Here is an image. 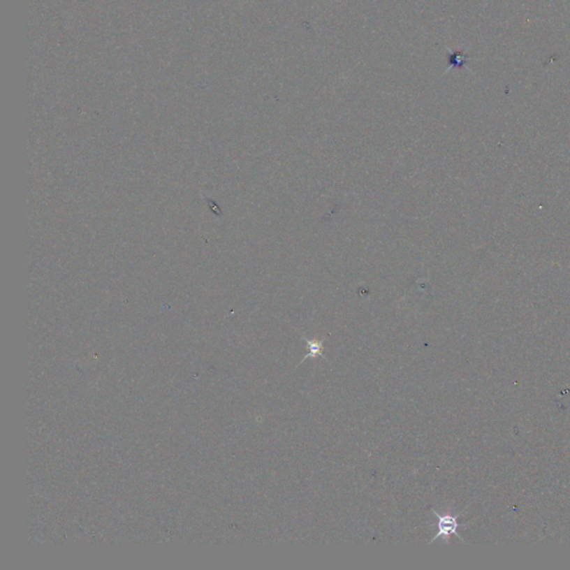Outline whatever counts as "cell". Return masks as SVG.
<instances>
[{
  "label": "cell",
  "instance_id": "obj_1",
  "mask_svg": "<svg viewBox=\"0 0 570 570\" xmlns=\"http://www.w3.org/2000/svg\"><path fill=\"white\" fill-rule=\"evenodd\" d=\"M465 510H466V508H465L462 511H460V513H455V515H453V513H450V511L439 513H437L436 510H431V511L434 513V516H436L437 519H438V525H437V526H438V532H437L436 536L429 541V543H432L433 541H436L438 538H441L444 543H449L450 538H451L453 534H455L459 539L465 541L460 534H458V528L460 527L458 519L459 517L462 515Z\"/></svg>",
  "mask_w": 570,
  "mask_h": 570
},
{
  "label": "cell",
  "instance_id": "obj_2",
  "mask_svg": "<svg viewBox=\"0 0 570 570\" xmlns=\"http://www.w3.org/2000/svg\"><path fill=\"white\" fill-rule=\"evenodd\" d=\"M305 342H307V348H309V352H307V356H305V359L302 360L300 363L302 362L305 361L307 359H316L318 356H321V358H324L323 356V342L322 341L319 340H307L305 339Z\"/></svg>",
  "mask_w": 570,
  "mask_h": 570
}]
</instances>
